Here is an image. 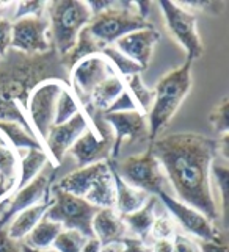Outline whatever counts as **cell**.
Wrapping results in <instances>:
<instances>
[{
    "label": "cell",
    "instance_id": "cell-29",
    "mask_svg": "<svg viewBox=\"0 0 229 252\" xmlns=\"http://www.w3.org/2000/svg\"><path fill=\"white\" fill-rule=\"evenodd\" d=\"M101 55L107 60L109 64L113 67V71L116 72L119 77H122V79L143 72L142 67H140L135 62H132V60L129 57H126L124 54H121V52L114 46L104 47L101 50Z\"/></svg>",
    "mask_w": 229,
    "mask_h": 252
},
{
    "label": "cell",
    "instance_id": "cell-21",
    "mask_svg": "<svg viewBox=\"0 0 229 252\" xmlns=\"http://www.w3.org/2000/svg\"><path fill=\"white\" fill-rule=\"evenodd\" d=\"M162 207L163 205L157 196H149V199L142 208H138V210L134 213L121 216L127 227V232H132L135 235L134 238H138L140 241H143L145 245H148L149 233H151L155 218L165 212V208L162 212H158V208H162Z\"/></svg>",
    "mask_w": 229,
    "mask_h": 252
},
{
    "label": "cell",
    "instance_id": "cell-4",
    "mask_svg": "<svg viewBox=\"0 0 229 252\" xmlns=\"http://www.w3.org/2000/svg\"><path fill=\"white\" fill-rule=\"evenodd\" d=\"M57 187L98 208H114V182L109 161L78 168L61 179Z\"/></svg>",
    "mask_w": 229,
    "mask_h": 252
},
{
    "label": "cell",
    "instance_id": "cell-38",
    "mask_svg": "<svg viewBox=\"0 0 229 252\" xmlns=\"http://www.w3.org/2000/svg\"><path fill=\"white\" fill-rule=\"evenodd\" d=\"M173 252H201L199 243L190 237L176 233L173 237Z\"/></svg>",
    "mask_w": 229,
    "mask_h": 252
},
{
    "label": "cell",
    "instance_id": "cell-34",
    "mask_svg": "<svg viewBox=\"0 0 229 252\" xmlns=\"http://www.w3.org/2000/svg\"><path fill=\"white\" fill-rule=\"evenodd\" d=\"M176 235L174 232V222L171 220V216L168 212H163L160 213L155 218L154 224H153V229L151 233H149V240H173V237Z\"/></svg>",
    "mask_w": 229,
    "mask_h": 252
},
{
    "label": "cell",
    "instance_id": "cell-2",
    "mask_svg": "<svg viewBox=\"0 0 229 252\" xmlns=\"http://www.w3.org/2000/svg\"><path fill=\"white\" fill-rule=\"evenodd\" d=\"M68 77L69 71L54 49L37 55L8 50L0 60V121H14L33 133L25 116L30 93L47 80L68 85Z\"/></svg>",
    "mask_w": 229,
    "mask_h": 252
},
{
    "label": "cell",
    "instance_id": "cell-31",
    "mask_svg": "<svg viewBox=\"0 0 229 252\" xmlns=\"http://www.w3.org/2000/svg\"><path fill=\"white\" fill-rule=\"evenodd\" d=\"M80 110H82V107L78 105V102L74 97V94L71 93V90H69V86H66V88L61 91L60 97L57 100L54 126L66 123V121H69L74 115H77Z\"/></svg>",
    "mask_w": 229,
    "mask_h": 252
},
{
    "label": "cell",
    "instance_id": "cell-36",
    "mask_svg": "<svg viewBox=\"0 0 229 252\" xmlns=\"http://www.w3.org/2000/svg\"><path fill=\"white\" fill-rule=\"evenodd\" d=\"M184 10L190 13H209V14H218L223 10V2H202V0H184V2H178Z\"/></svg>",
    "mask_w": 229,
    "mask_h": 252
},
{
    "label": "cell",
    "instance_id": "cell-43",
    "mask_svg": "<svg viewBox=\"0 0 229 252\" xmlns=\"http://www.w3.org/2000/svg\"><path fill=\"white\" fill-rule=\"evenodd\" d=\"M199 249L201 252H229L223 241H201Z\"/></svg>",
    "mask_w": 229,
    "mask_h": 252
},
{
    "label": "cell",
    "instance_id": "cell-47",
    "mask_svg": "<svg viewBox=\"0 0 229 252\" xmlns=\"http://www.w3.org/2000/svg\"><path fill=\"white\" fill-rule=\"evenodd\" d=\"M99 252H122V243L118 241V243H110V245L101 246Z\"/></svg>",
    "mask_w": 229,
    "mask_h": 252
},
{
    "label": "cell",
    "instance_id": "cell-13",
    "mask_svg": "<svg viewBox=\"0 0 229 252\" xmlns=\"http://www.w3.org/2000/svg\"><path fill=\"white\" fill-rule=\"evenodd\" d=\"M93 126V121H90V116L83 110H80L74 115L69 121L63 124L52 126L46 140L42 141L44 151L50 157V161L58 166L63 161L65 155L69 152L71 146L80 138L88 128Z\"/></svg>",
    "mask_w": 229,
    "mask_h": 252
},
{
    "label": "cell",
    "instance_id": "cell-6",
    "mask_svg": "<svg viewBox=\"0 0 229 252\" xmlns=\"http://www.w3.org/2000/svg\"><path fill=\"white\" fill-rule=\"evenodd\" d=\"M148 27L153 25L138 14L135 2H114L109 10L94 16L91 22L86 25V30L104 49L113 46L118 39L132 32Z\"/></svg>",
    "mask_w": 229,
    "mask_h": 252
},
{
    "label": "cell",
    "instance_id": "cell-18",
    "mask_svg": "<svg viewBox=\"0 0 229 252\" xmlns=\"http://www.w3.org/2000/svg\"><path fill=\"white\" fill-rule=\"evenodd\" d=\"M158 41H160V33H158L153 25V27L142 29V30L126 34V36H122L121 39L114 42L113 46L116 47L121 54L129 57L132 62H135L143 71H146L149 62H151L154 47Z\"/></svg>",
    "mask_w": 229,
    "mask_h": 252
},
{
    "label": "cell",
    "instance_id": "cell-49",
    "mask_svg": "<svg viewBox=\"0 0 229 252\" xmlns=\"http://www.w3.org/2000/svg\"><path fill=\"white\" fill-rule=\"evenodd\" d=\"M14 2H0V19H3V14L8 11V8L13 6Z\"/></svg>",
    "mask_w": 229,
    "mask_h": 252
},
{
    "label": "cell",
    "instance_id": "cell-28",
    "mask_svg": "<svg viewBox=\"0 0 229 252\" xmlns=\"http://www.w3.org/2000/svg\"><path fill=\"white\" fill-rule=\"evenodd\" d=\"M228 182H229V169L225 164H215L210 166V188L217 191V197L220 201L218 213L222 216L223 224H228V201H229V191H228Z\"/></svg>",
    "mask_w": 229,
    "mask_h": 252
},
{
    "label": "cell",
    "instance_id": "cell-25",
    "mask_svg": "<svg viewBox=\"0 0 229 252\" xmlns=\"http://www.w3.org/2000/svg\"><path fill=\"white\" fill-rule=\"evenodd\" d=\"M0 133H2L8 143L16 151L21 149H44L39 140L35 136L29 128L14 121H0Z\"/></svg>",
    "mask_w": 229,
    "mask_h": 252
},
{
    "label": "cell",
    "instance_id": "cell-9",
    "mask_svg": "<svg viewBox=\"0 0 229 252\" xmlns=\"http://www.w3.org/2000/svg\"><path fill=\"white\" fill-rule=\"evenodd\" d=\"M66 86L68 85H65L63 82L47 80L38 85L29 95L25 116H27L30 128L41 144L46 140L52 126H54L57 100Z\"/></svg>",
    "mask_w": 229,
    "mask_h": 252
},
{
    "label": "cell",
    "instance_id": "cell-40",
    "mask_svg": "<svg viewBox=\"0 0 229 252\" xmlns=\"http://www.w3.org/2000/svg\"><path fill=\"white\" fill-rule=\"evenodd\" d=\"M0 252H22L21 243L8 235L6 227H0Z\"/></svg>",
    "mask_w": 229,
    "mask_h": 252
},
{
    "label": "cell",
    "instance_id": "cell-11",
    "mask_svg": "<svg viewBox=\"0 0 229 252\" xmlns=\"http://www.w3.org/2000/svg\"><path fill=\"white\" fill-rule=\"evenodd\" d=\"M157 3L160 6L170 33L186 49L189 62L199 58L204 54V46H202L201 36L198 33L196 14L184 10L178 2H171V0H160Z\"/></svg>",
    "mask_w": 229,
    "mask_h": 252
},
{
    "label": "cell",
    "instance_id": "cell-26",
    "mask_svg": "<svg viewBox=\"0 0 229 252\" xmlns=\"http://www.w3.org/2000/svg\"><path fill=\"white\" fill-rule=\"evenodd\" d=\"M47 163L52 161L44 149H27V154L22 155V157L19 155V184H17V189L25 187L38 174H41Z\"/></svg>",
    "mask_w": 229,
    "mask_h": 252
},
{
    "label": "cell",
    "instance_id": "cell-12",
    "mask_svg": "<svg viewBox=\"0 0 229 252\" xmlns=\"http://www.w3.org/2000/svg\"><path fill=\"white\" fill-rule=\"evenodd\" d=\"M10 49L21 54L37 55L52 49L47 16H30L11 24Z\"/></svg>",
    "mask_w": 229,
    "mask_h": 252
},
{
    "label": "cell",
    "instance_id": "cell-48",
    "mask_svg": "<svg viewBox=\"0 0 229 252\" xmlns=\"http://www.w3.org/2000/svg\"><path fill=\"white\" fill-rule=\"evenodd\" d=\"M21 249L22 252H57L54 248H49V249H33V248H29L25 245H21Z\"/></svg>",
    "mask_w": 229,
    "mask_h": 252
},
{
    "label": "cell",
    "instance_id": "cell-35",
    "mask_svg": "<svg viewBox=\"0 0 229 252\" xmlns=\"http://www.w3.org/2000/svg\"><path fill=\"white\" fill-rule=\"evenodd\" d=\"M47 2H39V0H30V2H16L14 8V19H22V17L30 16H44Z\"/></svg>",
    "mask_w": 229,
    "mask_h": 252
},
{
    "label": "cell",
    "instance_id": "cell-37",
    "mask_svg": "<svg viewBox=\"0 0 229 252\" xmlns=\"http://www.w3.org/2000/svg\"><path fill=\"white\" fill-rule=\"evenodd\" d=\"M116 111H140L134 97L130 95L127 88L122 91L119 97L112 103V107L107 110V113H116Z\"/></svg>",
    "mask_w": 229,
    "mask_h": 252
},
{
    "label": "cell",
    "instance_id": "cell-3",
    "mask_svg": "<svg viewBox=\"0 0 229 252\" xmlns=\"http://www.w3.org/2000/svg\"><path fill=\"white\" fill-rule=\"evenodd\" d=\"M191 63L186 60L182 66L173 69L158 80L154 90V100L149 108L148 119V140L149 144L157 140L162 130L179 110L181 103L187 97L191 88Z\"/></svg>",
    "mask_w": 229,
    "mask_h": 252
},
{
    "label": "cell",
    "instance_id": "cell-51",
    "mask_svg": "<svg viewBox=\"0 0 229 252\" xmlns=\"http://www.w3.org/2000/svg\"><path fill=\"white\" fill-rule=\"evenodd\" d=\"M0 60H2V58H0Z\"/></svg>",
    "mask_w": 229,
    "mask_h": 252
},
{
    "label": "cell",
    "instance_id": "cell-19",
    "mask_svg": "<svg viewBox=\"0 0 229 252\" xmlns=\"http://www.w3.org/2000/svg\"><path fill=\"white\" fill-rule=\"evenodd\" d=\"M19 184V154L0 133V201L10 199Z\"/></svg>",
    "mask_w": 229,
    "mask_h": 252
},
{
    "label": "cell",
    "instance_id": "cell-7",
    "mask_svg": "<svg viewBox=\"0 0 229 252\" xmlns=\"http://www.w3.org/2000/svg\"><path fill=\"white\" fill-rule=\"evenodd\" d=\"M52 202L46 212V218L58 222L65 230H77L88 240L93 237V218L99 208L86 202L85 199L77 197L71 193L60 189L57 185L52 188Z\"/></svg>",
    "mask_w": 229,
    "mask_h": 252
},
{
    "label": "cell",
    "instance_id": "cell-1",
    "mask_svg": "<svg viewBox=\"0 0 229 252\" xmlns=\"http://www.w3.org/2000/svg\"><path fill=\"white\" fill-rule=\"evenodd\" d=\"M149 149L173 185L178 201L217 221L218 205L210 188V166L218 154L217 140L191 132L171 133L153 141Z\"/></svg>",
    "mask_w": 229,
    "mask_h": 252
},
{
    "label": "cell",
    "instance_id": "cell-45",
    "mask_svg": "<svg viewBox=\"0 0 229 252\" xmlns=\"http://www.w3.org/2000/svg\"><path fill=\"white\" fill-rule=\"evenodd\" d=\"M151 252H173V240H155Z\"/></svg>",
    "mask_w": 229,
    "mask_h": 252
},
{
    "label": "cell",
    "instance_id": "cell-39",
    "mask_svg": "<svg viewBox=\"0 0 229 252\" xmlns=\"http://www.w3.org/2000/svg\"><path fill=\"white\" fill-rule=\"evenodd\" d=\"M11 42V22L8 19H0V58L6 55Z\"/></svg>",
    "mask_w": 229,
    "mask_h": 252
},
{
    "label": "cell",
    "instance_id": "cell-10",
    "mask_svg": "<svg viewBox=\"0 0 229 252\" xmlns=\"http://www.w3.org/2000/svg\"><path fill=\"white\" fill-rule=\"evenodd\" d=\"M114 74L116 72L113 71V67L101 54L86 57L69 69L68 86L85 113L90 107V97L93 91L105 79Z\"/></svg>",
    "mask_w": 229,
    "mask_h": 252
},
{
    "label": "cell",
    "instance_id": "cell-8",
    "mask_svg": "<svg viewBox=\"0 0 229 252\" xmlns=\"http://www.w3.org/2000/svg\"><path fill=\"white\" fill-rule=\"evenodd\" d=\"M109 163L118 176L130 187L145 191L149 196H158L165 193L166 177L160 163L155 160L149 147L146 152L132 155L121 163H116L114 160H109Z\"/></svg>",
    "mask_w": 229,
    "mask_h": 252
},
{
    "label": "cell",
    "instance_id": "cell-30",
    "mask_svg": "<svg viewBox=\"0 0 229 252\" xmlns=\"http://www.w3.org/2000/svg\"><path fill=\"white\" fill-rule=\"evenodd\" d=\"M124 82H126V88L130 93L132 97H134L138 110L142 111L143 115H148V111H149V108H151L153 100H154V91L149 90L148 86L143 83L142 75L140 74L126 77Z\"/></svg>",
    "mask_w": 229,
    "mask_h": 252
},
{
    "label": "cell",
    "instance_id": "cell-33",
    "mask_svg": "<svg viewBox=\"0 0 229 252\" xmlns=\"http://www.w3.org/2000/svg\"><path fill=\"white\" fill-rule=\"evenodd\" d=\"M209 121L218 136L229 133V97L228 95H225V97L212 108V111H210V115H209Z\"/></svg>",
    "mask_w": 229,
    "mask_h": 252
},
{
    "label": "cell",
    "instance_id": "cell-41",
    "mask_svg": "<svg viewBox=\"0 0 229 252\" xmlns=\"http://www.w3.org/2000/svg\"><path fill=\"white\" fill-rule=\"evenodd\" d=\"M121 243L122 252H151V248L134 237H126L124 240H121Z\"/></svg>",
    "mask_w": 229,
    "mask_h": 252
},
{
    "label": "cell",
    "instance_id": "cell-44",
    "mask_svg": "<svg viewBox=\"0 0 229 252\" xmlns=\"http://www.w3.org/2000/svg\"><path fill=\"white\" fill-rule=\"evenodd\" d=\"M217 152L222 154L225 160H229V133L220 135L217 140Z\"/></svg>",
    "mask_w": 229,
    "mask_h": 252
},
{
    "label": "cell",
    "instance_id": "cell-17",
    "mask_svg": "<svg viewBox=\"0 0 229 252\" xmlns=\"http://www.w3.org/2000/svg\"><path fill=\"white\" fill-rule=\"evenodd\" d=\"M50 184H52V176L42 172V174H38V176L32 182H29L25 187L16 189V193L10 197V201H8L6 212L3 215L2 221H0V227H6L8 222H10L19 212L25 210V208L49 201Z\"/></svg>",
    "mask_w": 229,
    "mask_h": 252
},
{
    "label": "cell",
    "instance_id": "cell-23",
    "mask_svg": "<svg viewBox=\"0 0 229 252\" xmlns=\"http://www.w3.org/2000/svg\"><path fill=\"white\" fill-rule=\"evenodd\" d=\"M126 90V82L122 77L114 74L109 79H105L98 88H96L90 97V107L86 110V115L91 116L96 111L98 113H107V110L112 107V103L116 100L122 91Z\"/></svg>",
    "mask_w": 229,
    "mask_h": 252
},
{
    "label": "cell",
    "instance_id": "cell-46",
    "mask_svg": "<svg viewBox=\"0 0 229 252\" xmlns=\"http://www.w3.org/2000/svg\"><path fill=\"white\" fill-rule=\"evenodd\" d=\"M99 249H101L99 241L96 240V238H90V240L85 243L82 252H99Z\"/></svg>",
    "mask_w": 229,
    "mask_h": 252
},
{
    "label": "cell",
    "instance_id": "cell-24",
    "mask_svg": "<svg viewBox=\"0 0 229 252\" xmlns=\"http://www.w3.org/2000/svg\"><path fill=\"white\" fill-rule=\"evenodd\" d=\"M50 202H52V196L49 201L29 207V208H25V210L17 213L6 225L8 235H10L14 241L24 240L33 230L35 225L44 218V215H46V212L50 207Z\"/></svg>",
    "mask_w": 229,
    "mask_h": 252
},
{
    "label": "cell",
    "instance_id": "cell-14",
    "mask_svg": "<svg viewBox=\"0 0 229 252\" xmlns=\"http://www.w3.org/2000/svg\"><path fill=\"white\" fill-rule=\"evenodd\" d=\"M157 197L160 199L165 210L190 235L199 238L201 241H223L220 232L214 225V221H210L201 212L195 210L193 207L182 204L181 201H178V199H174L173 196L166 193L158 194Z\"/></svg>",
    "mask_w": 229,
    "mask_h": 252
},
{
    "label": "cell",
    "instance_id": "cell-32",
    "mask_svg": "<svg viewBox=\"0 0 229 252\" xmlns=\"http://www.w3.org/2000/svg\"><path fill=\"white\" fill-rule=\"evenodd\" d=\"M86 241L88 238L83 237L80 232L63 229L58 233V237L55 238L52 248L57 252H82Z\"/></svg>",
    "mask_w": 229,
    "mask_h": 252
},
{
    "label": "cell",
    "instance_id": "cell-50",
    "mask_svg": "<svg viewBox=\"0 0 229 252\" xmlns=\"http://www.w3.org/2000/svg\"><path fill=\"white\" fill-rule=\"evenodd\" d=\"M8 201H10V199H5V201H0V221H2L3 215H5V212H6Z\"/></svg>",
    "mask_w": 229,
    "mask_h": 252
},
{
    "label": "cell",
    "instance_id": "cell-42",
    "mask_svg": "<svg viewBox=\"0 0 229 252\" xmlns=\"http://www.w3.org/2000/svg\"><path fill=\"white\" fill-rule=\"evenodd\" d=\"M86 5L90 8V11L94 17V16L101 14L102 11L109 10L110 6L114 5V2H110V0H91V2H86Z\"/></svg>",
    "mask_w": 229,
    "mask_h": 252
},
{
    "label": "cell",
    "instance_id": "cell-15",
    "mask_svg": "<svg viewBox=\"0 0 229 252\" xmlns=\"http://www.w3.org/2000/svg\"><path fill=\"white\" fill-rule=\"evenodd\" d=\"M113 147V136L109 126L93 124L86 132L71 146L69 154L76 158L80 168L99 161L110 160Z\"/></svg>",
    "mask_w": 229,
    "mask_h": 252
},
{
    "label": "cell",
    "instance_id": "cell-5",
    "mask_svg": "<svg viewBox=\"0 0 229 252\" xmlns=\"http://www.w3.org/2000/svg\"><path fill=\"white\" fill-rule=\"evenodd\" d=\"M49 21L50 44L60 57H65L88 24L93 14L86 2L78 0H55L46 6Z\"/></svg>",
    "mask_w": 229,
    "mask_h": 252
},
{
    "label": "cell",
    "instance_id": "cell-20",
    "mask_svg": "<svg viewBox=\"0 0 229 252\" xmlns=\"http://www.w3.org/2000/svg\"><path fill=\"white\" fill-rule=\"evenodd\" d=\"M93 237L101 246L118 243L127 237V227L114 208H99L93 218Z\"/></svg>",
    "mask_w": 229,
    "mask_h": 252
},
{
    "label": "cell",
    "instance_id": "cell-27",
    "mask_svg": "<svg viewBox=\"0 0 229 252\" xmlns=\"http://www.w3.org/2000/svg\"><path fill=\"white\" fill-rule=\"evenodd\" d=\"M61 230H63V227H61L58 222L50 221L49 218H46V215H44V218L35 225L33 230L24 238L22 245L33 248V249H49L54 245L55 238L58 237V233Z\"/></svg>",
    "mask_w": 229,
    "mask_h": 252
},
{
    "label": "cell",
    "instance_id": "cell-16",
    "mask_svg": "<svg viewBox=\"0 0 229 252\" xmlns=\"http://www.w3.org/2000/svg\"><path fill=\"white\" fill-rule=\"evenodd\" d=\"M105 124L114 132L110 160L118 157L124 140L143 141L148 140V119L142 111H116L104 113L101 116Z\"/></svg>",
    "mask_w": 229,
    "mask_h": 252
},
{
    "label": "cell",
    "instance_id": "cell-22",
    "mask_svg": "<svg viewBox=\"0 0 229 252\" xmlns=\"http://www.w3.org/2000/svg\"><path fill=\"white\" fill-rule=\"evenodd\" d=\"M110 168H112V164H110ZM112 174H113V182H114V210L118 212V215L124 216V215L137 212L138 208H142L149 199V194L126 184L113 168H112Z\"/></svg>",
    "mask_w": 229,
    "mask_h": 252
}]
</instances>
